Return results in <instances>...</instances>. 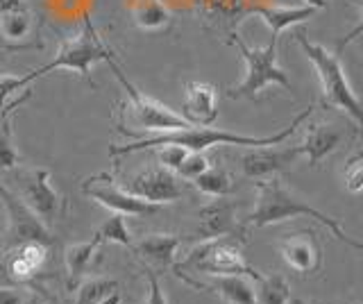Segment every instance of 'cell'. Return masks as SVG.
<instances>
[{
	"label": "cell",
	"instance_id": "30bf717a",
	"mask_svg": "<svg viewBox=\"0 0 363 304\" xmlns=\"http://www.w3.org/2000/svg\"><path fill=\"white\" fill-rule=\"evenodd\" d=\"M18 198L45 227H50L64 211V198L52 188L50 173L45 168H37V171H30L21 177Z\"/></svg>",
	"mask_w": 363,
	"mask_h": 304
},
{
	"label": "cell",
	"instance_id": "8d00e7d4",
	"mask_svg": "<svg viewBox=\"0 0 363 304\" xmlns=\"http://www.w3.org/2000/svg\"><path fill=\"white\" fill-rule=\"evenodd\" d=\"M302 3H304L306 7H313L315 12H320V9H325V7L329 5V0H302Z\"/></svg>",
	"mask_w": 363,
	"mask_h": 304
},
{
	"label": "cell",
	"instance_id": "52a82bcc",
	"mask_svg": "<svg viewBox=\"0 0 363 304\" xmlns=\"http://www.w3.org/2000/svg\"><path fill=\"white\" fill-rule=\"evenodd\" d=\"M184 266H191L200 270V273L209 275H250L255 279L259 277L257 270L245 264L241 250L227 239L204 241L198 250L189 252Z\"/></svg>",
	"mask_w": 363,
	"mask_h": 304
},
{
	"label": "cell",
	"instance_id": "cb8c5ba5",
	"mask_svg": "<svg viewBox=\"0 0 363 304\" xmlns=\"http://www.w3.org/2000/svg\"><path fill=\"white\" fill-rule=\"evenodd\" d=\"M23 103V98L14 100L9 107H0V168L3 171H11L21 164V154L16 152V148L11 145V128H9V116L18 105Z\"/></svg>",
	"mask_w": 363,
	"mask_h": 304
},
{
	"label": "cell",
	"instance_id": "d6a6232c",
	"mask_svg": "<svg viewBox=\"0 0 363 304\" xmlns=\"http://www.w3.org/2000/svg\"><path fill=\"white\" fill-rule=\"evenodd\" d=\"M11 91H18V77H14V75H0V107H3V100Z\"/></svg>",
	"mask_w": 363,
	"mask_h": 304
},
{
	"label": "cell",
	"instance_id": "5b68a950",
	"mask_svg": "<svg viewBox=\"0 0 363 304\" xmlns=\"http://www.w3.org/2000/svg\"><path fill=\"white\" fill-rule=\"evenodd\" d=\"M234 46L241 50V57L245 62V75L243 80L234 84V86H227L225 94L227 98L238 100V98H257L268 84H279L284 89H291V80L289 75L279 69L277 64V46H279V39H270V43L266 48H250L247 43L243 41L241 35H232L230 39Z\"/></svg>",
	"mask_w": 363,
	"mask_h": 304
},
{
	"label": "cell",
	"instance_id": "d4e9b609",
	"mask_svg": "<svg viewBox=\"0 0 363 304\" xmlns=\"http://www.w3.org/2000/svg\"><path fill=\"white\" fill-rule=\"evenodd\" d=\"M255 300L257 304H289L291 300V286L281 275H270V277H257V288H255Z\"/></svg>",
	"mask_w": 363,
	"mask_h": 304
},
{
	"label": "cell",
	"instance_id": "ac0fdd59",
	"mask_svg": "<svg viewBox=\"0 0 363 304\" xmlns=\"http://www.w3.org/2000/svg\"><path fill=\"white\" fill-rule=\"evenodd\" d=\"M252 14L255 16H259L264 23L268 26V30H270V35H272V39H279V35L286 28H291V26H295V23H304V21H309V18H313L318 12L313 7H306V5H302V7H277V5H257V7H252Z\"/></svg>",
	"mask_w": 363,
	"mask_h": 304
},
{
	"label": "cell",
	"instance_id": "7a4b0ae2",
	"mask_svg": "<svg viewBox=\"0 0 363 304\" xmlns=\"http://www.w3.org/2000/svg\"><path fill=\"white\" fill-rule=\"evenodd\" d=\"M298 216L313 218L315 223H320L323 227L332 232V236H336L338 241L352 245L354 250H361V243L357 239H352V236L338 225V220L327 216L320 209L311 207L309 202L302 200L300 196H295L277 175L264 177L257 182V202H255L252 213H250L245 220V230H261V227H268V225H277V223L298 218Z\"/></svg>",
	"mask_w": 363,
	"mask_h": 304
},
{
	"label": "cell",
	"instance_id": "7402d4cb",
	"mask_svg": "<svg viewBox=\"0 0 363 304\" xmlns=\"http://www.w3.org/2000/svg\"><path fill=\"white\" fill-rule=\"evenodd\" d=\"M100 245L102 243L96 239V236L91 241H82V243L68 245L66 250H64V261H66L68 275H71L73 279L82 277L86 273V268L91 266V261H94V257H96Z\"/></svg>",
	"mask_w": 363,
	"mask_h": 304
},
{
	"label": "cell",
	"instance_id": "484cf974",
	"mask_svg": "<svg viewBox=\"0 0 363 304\" xmlns=\"http://www.w3.org/2000/svg\"><path fill=\"white\" fill-rule=\"evenodd\" d=\"M118 291V281L109 277H86L75 286V304H98Z\"/></svg>",
	"mask_w": 363,
	"mask_h": 304
},
{
	"label": "cell",
	"instance_id": "4dcf8cb0",
	"mask_svg": "<svg viewBox=\"0 0 363 304\" xmlns=\"http://www.w3.org/2000/svg\"><path fill=\"white\" fill-rule=\"evenodd\" d=\"M186 154L189 150L186 148H182V145H159L157 148V157H159V166H164L168 168V171H177L179 164L186 159Z\"/></svg>",
	"mask_w": 363,
	"mask_h": 304
},
{
	"label": "cell",
	"instance_id": "5bb4252c",
	"mask_svg": "<svg viewBox=\"0 0 363 304\" xmlns=\"http://www.w3.org/2000/svg\"><path fill=\"white\" fill-rule=\"evenodd\" d=\"M238 230L236 225V209L230 200L218 198L209 202L207 207L200 211V227L198 236L202 241L213 239H230V234Z\"/></svg>",
	"mask_w": 363,
	"mask_h": 304
},
{
	"label": "cell",
	"instance_id": "8992f818",
	"mask_svg": "<svg viewBox=\"0 0 363 304\" xmlns=\"http://www.w3.org/2000/svg\"><path fill=\"white\" fill-rule=\"evenodd\" d=\"M107 64L113 69V73H116V77H118V82L125 89V94H128V100H130L128 109H130V114H132V120L139 128L157 130V132H168V130H184V128L191 125V123L184 116H182V114H177V111H173L170 107L162 105L159 100L145 96L141 89H136L128 80V77L123 75L121 66L113 62V60H109Z\"/></svg>",
	"mask_w": 363,
	"mask_h": 304
},
{
	"label": "cell",
	"instance_id": "d590c367",
	"mask_svg": "<svg viewBox=\"0 0 363 304\" xmlns=\"http://www.w3.org/2000/svg\"><path fill=\"white\" fill-rule=\"evenodd\" d=\"M23 5L18 0H0V16L7 14V12H14V9H21Z\"/></svg>",
	"mask_w": 363,
	"mask_h": 304
},
{
	"label": "cell",
	"instance_id": "f546056e",
	"mask_svg": "<svg viewBox=\"0 0 363 304\" xmlns=\"http://www.w3.org/2000/svg\"><path fill=\"white\" fill-rule=\"evenodd\" d=\"M343 179H345V188L350 191V193H361V188H363V159H361L359 152L347 159Z\"/></svg>",
	"mask_w": 363,
	"mask_h": 304
},
{
	"label": "cell",
	"instance_id": "9a60e30c",
	"mask_svg": "<svg viewBox=\"0 0 363 304\" xmlns=\"http://www.w3.org/2000/svg\"><path fill=\"white\" fill-rule=\"evenodd\" d=\"M343 139V130L332 125V123H311V125H306L304 141L298 143V148L302 154H306L311 166H318L325 157H329L338 148Z\"/></svg>",
	"mask_w": 363,
	"mask_h": 304
},
{
	"label": "cell",
	"instance_id": "74e56055",
	"mask_svg": "<svg viewBox=\"0 0 363 304\" xmlns=\"http://www.w3.org/2000/svg\"><path fill=\"white\" fill-rule=\"evenodd\" d=\"M98 304H121V293H118V291H113L111 295H107L105 300H100Z\"/></svg>",
	"mask_w": 363,
	"mask_h": 304
},
{
	"label": "cell",
	"instance_id": "603a6c76",
	"mask_svg": "<svg viewBox=\"0 0 363 304\" xmlns=\"http://www.w3.org/2000/svg\"><path fill=\"white\" fill-rule=\"evenodd\" d=\"M134 21L141 30H164L170 23V12L162 0H141L134 9Z\"/></svg>",
	"mask_w": 363,
	"mask_h": 304
},
{
	"label": "cell",
	"instance_id": "9c48e42d",
	"mask_svg": "<svg viewBox=\"0 0 363 304\" xmlns=\"http://www.w3.org/2000/svg\"><path fill=\"white\" fill-rule=\"evenodd\" d=\"M123 188L130 191L136 198L155 202V205H164V202H175L182 196H186L191 184L164 166H150L145 171L136 173L130 182H125Z\"/></svg>",
	"mask_w": 363,
	"mask_h": 304
},
{
	"label": "cell",
	"instance_id": "ba28073f",
	"mask_svg": "<svg viewBox=\"0 0 363 304\" xmlns=\"http://www.w3.org/2000/svg\"><path fill=\"white\" fill-rule=\"evenodd\" d=\"M0 200H3V205L7 209V218H9V225H7V250L16 245H23V243H41L45 247H52L55 245V239L50 230L45 227V225L34 216V213L23 205V200L18 196H14L7 186L0 184Z\"/></svg>",
	"mask_w": 363,
	"mask_h": 304
},
{
	"label": "cell",
	"instance_id": "f1b7e54d",
	"mask_svg": "<svg viewBox=\"0 0 363 304\" xmlns=\"http://www.w3.org/2000/svg\"><path fill=\"white\" fill-rule=\"evenodd\" d=\"M211 164H209V159L204 157L202 152H189L186 154V159L179 164V168H177V175L182 177V179H186V182H191V179H196L200 173H204L207 171Z\"/></svg>",
	"mask_w": 363,
	"mask_h": 304
},
{
	"label": "cell",
	"instance_id": "4fadbf2b",
	"mask_svg": "<svg viewBox=\"0 0 363 304\" xmlns=\"http://www.w3.org/2000/svg\"><path fill=\"white\" fill-rule=\"evenodd\" d=\"M216 86L209 82H189L184 91V105H182V116L191 125H211L218 118V107H216Z\"/></svg>",
	"mask_w": 363,
	"mask_h": 304
},
{
	"label": "cell",
	"instance_id": "3957f363",
	"mask_svg": "<svg viewBox=\"0 0 363 304\" xmlns=\"http://www.w3.org/2000/svg\"><path fill=\"white\" fill-rule=\"evenodd\" d=\"M298 43L302 46L306 60L313 64L318 82H320L323 89V103L327 107L338 109L340 114H345L354 128H361V103L354 94V89L350 86L345 66L340 62V57L336 52L327 50L323 43H313L304 35H298Z\"/></svg>",
	"mask_w": 363,
	"mask_h": 304
},
{
	"label": "cell",
	"instance_id": "e0dca14e",
	"mask_svg": "<svg viewBox=\"0 0 363 304\" xmlns=\"http://www.w3.org/2000/svg\"><path fill=\"white\" fill-rule=\"evenodd\" d=\"M50 247H45L41 243H23L11 247V252L7 254V268L11 277L16 279V284H23L30 277L37 275V270L45 264Z\"/></svg>",
	"mask_w": 363,
	"mask_h": 304
},
{
	"label": "cell",
	"instance_id": "ab89813d",
	"mask_svg": "<svg viewBox=\"0 0 363 304\" xmlns=\"http://www.w3.org/2000/svg\"><path fill=\"white\" fill-rule=\"evenodd\" d=\"M295 304H309V302H302V300H298V302H295Z\"/></svg>",
	"mask_w": 363,
	"mask_h": 304
},
{
	"label": "cell",
	"instance_id": "e575fe53",
	"mask_svg": "<svg viewBox=\"0 0 363 304\" xmlns=\"http://www.w3.org/2000/svg\"><path fill=\"white\" fill-rule=\"evenodd\" d=\"M0 286H16V279L11 277L7 268V254L0 257Z\"/></svg>",
	"mask_w": 363,
	"mask_h": 304
},
{
	"label": "cell",
	"instance_id": "d6986e66",
	"mask_svg": "<svg viewBox=\"0 0 363 304\" xmlns=\"http://www.w3.org/2000/svg\"><path fill=\"white\" fill-rule=\"evenodd\" d=\"M182 245V239L175 234H147L139 243L132 245L136 254H141L147 261H152L162 268H168L175 261V254Z\"/></svg>",
	"mask_w": 363,
	"mask_h": 304
},
{
	"label": "cell",
	"instance_id": "1f68e13d",
	"mask_svg": "<svg viewBox=\"0 0 363 304\" xmlns=\"http://www.w3.org/2000/svg\"><path fill=\"white\" fill-rule=\"evenodd\" d=\"M145 277H147V300H145V304H168L164 291H162V284H159V277L152 273L150 268H145Z\"/></svg>",
	"mask_w": 363,
	"mask_h": 304
},
{
	"label": "cell",
	"instance_id": "6da1fadb",
	"mask_svg": "<svg viewBox=\"0 0 363 304\" xmlns=\"http://www.w3.org/2000/svg\"><path fill=\"white\" fill-rule=\"evenodd\" d=\"M313 114V109H304L302 114L295 116L286 128H281L279 132L270 134V137H245V134H234L227 130H213L209 125H189L184 130H168L159 132L155 137H143L134 143L125 145H113L109 150L113 157L116 154H130V152H141L147 148H159V145H182L189 152H202L213 145H252V148H266V145H279L286 141L291 134L298 130L302 123Z\"/></svg>",
	"mask_w": 363,
	"mask_h": 304
},
{
	"label": "cell",
	"instance_id": "ffe728a7",
	"mask_svg": "<svg viewBox=\"0 0 363 304\" xmlns=\"http://www.w3.org/2000/svg\"><path fill=\"white\" fill-rule=\"evenodd\" d=\"M213 288L225 304H257L255 286L243 275H216Z\"/></svg>",
	"mask_w": 363,
	"mask_h": 304
},
{
	"label": "cell",
	"instance_id": "2e32d148",
	"mask_svg": "<svg viewBox=\"0 0 363 304\" xmlns=\"http://www.w3.org/2000/svg\"><path fill=\"white\" fill-rule=\"evenodd\" d=\"M300 154L302 152L298 145H295V148H289V150H272V145H266V148H255L252 152H247L243 157L241 166L247 177L264 179V177H270L277 171H281L284 166L293 164Z\"/></svg>",
	"mask_w": 363,
	"mask_h": 304
},
{
	"label": "cell",
	"instance_id": "8fae6325",
	"mask_svg": "<svg viewBox=\"0 0 363 304\" xmlns=\"http://www.w3.org/2000/svg\"><path fill=\"white\" fill-rule=\"evenodd\" d=\"M82 191L86 198L96 200L98 205L109 209L111 213H121V216H155L162 211V205L132 196L130 191L116 186L111 179L91 177L82 184Z\"/></svg>",
	"mask_w": 363,
	"mask_h": 304
},
{
	"label": "cell",
	"instance_id": "277c9868",
	"mask_svg": "<svg viewBox=\"0 0 363 304\" xmlns=\"http://www.w3.org/2000/svg\"><path fill=\"white\" fill-rule=\"evenodd\" d=\"M109 60H113L111 52L105 48V43L100 41L98 32L94 30V26H91V21H84L82 30H79L73 39L62 43L52 62L43 64L41 69L18 77V89H26L30 82L39 80V77L48 75L52 71H75L89 80L91 69H94L98 62H109Z\"/></svg>",
	"mask_w": 363,
	"mask_h": 304
},
{
	"label": "cell",
	"instance_id": "83f0119b",
	"mask_svg": "<svg viewBox=\"0 0 363 304\" xmlns=\"http://www.w3.org/2000/svg\"><path fill=\"white\" fill-rule=\"evenodd\" d=\"M96 239L100 243H118V245H125L132 250V234L128 230V225H125V216L121 213H111V216L100 225L98 232H96Z\"/></svg>",
	"mask_w": 363,
	"mask_h": 304
},
{
	"label": "cell",
	"instance_id": "836d02e7",
	"mask_svg": "<svg viewBox=\"0 0 363 304\" xmlns=\"http://www.w3.org/2000/svg\"><path fill=\"white\" fill-rule=\"evenodd\" d=\"M0 304H23V293L14 286H0Z\"/></svg>",
	"mask_w": 363,
	"mask_h": 304
},
{
	"label": "cell",
	"instance_id": "f35d334b",
	"mask_svg": "<svg viewBox=\"0 0 363 304\" xmlns=\"http://www.w3.org/2000/svg\"><path fill=\"white\" fill-rule=\"evenodd\" d=\"M23 304H45V302L37 295H23Z\"/></svg>",
	"mask_w": 363,
	"mask_h": 304
},
{
	"label": "cell",
	"instance_id": "4316f807",
	"mask_svg": "<svg viewBox=\"0 0 363 304\" xmlns=\"http://www.w3.org/2000/svg\"><path fill=\"white\" fill-rule=\"evenodd\" d=\"M32 35V16L26 9H14L0 16V37L9 43H21Z\"/></svg>",
	"mask_w": 363,
	"mask_h": 304
},
{
	"label": "cell",
	"instance_id": "7c38bea8",
	"mask_svg": "<svg viewBox=\"0 0 363 304\" xmlns=\"http://www.w3.org/2000/svg\"><path fill=\"white\" fill-rule=\"evenodd\" d=\"M281 257L293 270L304 275L323 268V247L313 232H298L281 241Z\"/></svg>",
	"mask_w": 363,
	"mask_h": 304
},
{
	"label": "cell",
	"instance_id": "44dd1931",
	"mask_svg": "<svg viewBox=\"0 0 363 304\" xmlns=\"http://www.w3.org/2000/svg\"><path fill=\"white\" fill-rule=\"evenodd\" d=\"M189 184H193L200 193L211 198H227L236 188V182L230 175V171H225L220 166H209L207 171L200 173L196 179H191Z\"/></svg>",
	"mask_w": 363,
	"mask_h": 304
}]
</instances>
